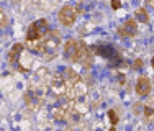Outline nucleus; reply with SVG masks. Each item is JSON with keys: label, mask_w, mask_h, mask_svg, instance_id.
<instances>
[{"label": "nucleus", "mask_w": 154, "mask_h": 131, "mask_svg": "<svg viewBox=\"0 0 154 131\" xmlns=\"http://www.w3.org/2000/svg\"><path fill=\"white\" fill-rule=\"evenodd\" d=\"M66 57L72 62H80L85 67H89L92 64V57H90V51L84 44L82 41H75V39H69L64 46Z\"/></svg>", "instance_id": "1"}, {"label": "nucleus", "mask_w": 154, "mask_h": 131, "mask_svg": "<svg viewBox=\"0 0 154 131\" xmlns=\"http://www.w3.org/2000/svg\"><path fill=\"white\" fill-rule=\"evenodd\" d=\"M152 113H154V107H151V103H148V105L144 107V115H146V116H151Z\"/></svg>", "instance_id": "10"}, {"label": "nucleus", "mask_w": 154, "mask_h": 131, "mask_svg": "<svg viewBox=\"0 0 154 131\" xmlns=\"http://www.w3.org/2000/svg\"><path fill=\"white\" fill-rule=\"evenodd\" d=\"M149 3H151V5L154 7V0H149Z\"/></svg>", "instance_id": "14"}, {"label": "nucleus", "mask_w": 154, "mask_h": 131, "mask_svg": "<svg viewBox=\"0 0 154 131\" xmlns=\"http://www.w3.org/2000/svg\"><path fill=\"white\" fill-rule=\"evenodd\" d=\"M5 21H7V18H5V13H2V26H5Z\"/></svg>", "instance_id": "13"}, {"label": "nucleus", "mask_w": 154, "mask_h": 131, "mask_svg": "<svg viewBox=\"0 0 154 131\" xmlns=\"http://www.w3.org/2000/svg\"><path fill=\"white\" fill-rule=\"evenodd\" d=\"M59 41H61V36L57 31H51L43 38V49L45 53H49V51H54L59 46Z\"/></svg>", "instance_id": "4"}, {"label": "nucleus", "mask_w": 154, "mask_h": 131, "mask_svg": "<svg viewBox=\"0 0 154 131\" xmlns=\"http://www.w3.org/2000/svg\"><path fill=\"white\" fill-rule=\"evenodd\" d=\"M141 66H143V61L141 59H136L133 62V69H136V71H138V69H141Z\"/></svg>", "instance_id": "12"}, {"label": "nucleus", "mask_w": 154, "mask_h": 131, "mask_svg": "<svg viewBox=\"0 0 154 131\" xmlns=\"http://www.w3.org/2000/svg\"><path fill=\"white\" fill-rule=\"evenodd\" d=\"M152 67H154V57H152Z\"/></svg>", "instance_id": "15"}, {"label": "nucleus", "mask_w": 154, "mask_h": 131, "mask_svg": "<svg viewBox=\"0 0 154 131\" xmlns=\"http://www.w3.org/2000/svg\"><path fill=\"white\" fill-rule=\"evenodd\" d=\"M75 10L72 8L71 5H66L62 7V8L59 10V21L61 25H64V26H72L75 21Z\"/></svg>", "instance_id": "3"}, {"label": "nucleus", "mask_w": 154, "mask_h": 131, "mask_svg": "<svg viewBox=\"0 0 154 131\" xmlns=\"http://www.w3.org/2000/svg\"><path fill=\"white\" fill-rule=\"evenodd\" d=\"M49 33V25L46 20H38L30 25L26 31V41H39Z\"/></svg>", "instance_id": "2"}, {"label": "nucleus", "mask_w": 154, "mask_h": 131, "mask_svg": "<svg viewBox=\"0 0 154 131\" xmlns=\"http://www.w3.org/2000/svg\"><path fill=\"white\" fill-rule=\"evenodd\" d=\"M136 18L139 21H143V23H146L148 21V13H146L144 8H138L136 10Z\"/></svg>", "instance_id": "8"}, {"label": "nucleus", "mask_w": 154, "mask_h": 131, "mask_svg": "<svg viewBox=\"0 0 154 131\" xmlns=\"http://www.w3.org/2000/svg\"><path fill=\"white\" fill-rule=\"evenodd\" d=\"M138 33V26H136V21L134 20H126L122 26L118 28V35L123 36V38H131Z\"/></svg>", "instance_id": "5"}, {"label": "nucleus", "mask_w": 154, "mask_h": 131, "mask_svg": "<svg viewBox=\"0 0 154 131\" xmlns=\"http://www.w3.org/2000/svg\"><path fill=\"white\" fill-rule=\"evenodd\" d=\"M21 51H23V44H15L12 49H10V54H8V61H10V62H13V61L17 59V56L21 53Z\"/></svg>", "instance_id": "7"}, {"label": "nucleus", "mask_w": 154, "mask_h": 131, "mask_svg": "<svg viewBox=\"0 0 154 131\" xmlns=\"http://www.w3.org/2000/svg\"><path fill=\"white\" fill-rule=\"evenodd\" d=\"M120 7H122V2H120V0H112V8L118 10Z\"/></svg>", "instance_id": "11"}, {"label": "nucleus", "mask_w": 154, "mask_h": 131, "mask_svg": "<svg viewBox=\"0 0 154 131\" xmlns=\"http://www.w3.org/2000/svg\"><path fill=\"white\" fill-rule=\"evenodd\" d=\"M151 92V82L148 77H139L136 82V93L139 97H146Z\"/></svg>", "instance_id": "6"}, {"label": "nucleus", "mask_w": 154, "mask_h": 131, "mask_svg": "<svg viewBox=\"0 0 154 131\" xmlns=\"http://www.w3.org/2000/svg\"><path fill=\"white\" fill-rule=\"evenodd\" d=\"M108 118H110V121H112L113 125H116V123H118V116H116V113L113 110L108 111Z\"/></svg>", "instance_id": "9"}, {"label": "nucleus", "mask_w": 154, "mask_h": 131, "mask_svg": "<svg viewBox=\"0 0 154 131\" xmlns=\"http://www.w3.org/2000/svg\"><path fill=\"white\" fill-rule=\"evenodd\" d=\"M110 131H115V128H112V129H110Z\"/></svg>", "instance_id": "16"}]
</instances>
